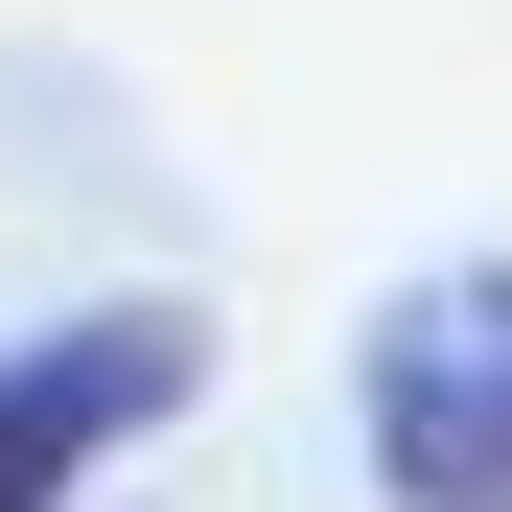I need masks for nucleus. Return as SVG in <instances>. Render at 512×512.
Returning a JSON list of instances; mask_svg holds the SVG:
<instances>
[{
    "mask_svg": "<svg viewBox=\"0 0 512 512\" xmlns=\"http://www.w3.org/2000/svg\"><path fill=\"white\" fill-rule=\"evenodd\" d=\"M350 443L396 512H512V256H443V280L373 303L350 350Z\"/></svg>",
    "mask_w": 512,
    "mask_h": 512,
    "instance_id": "obj_1",
    "label": "nucleus"
},
{
    "mask_svg": "<svg viewBox=\"0 0 512 512\" xmlns=\"http://www.w3.org/2000/svg\"><path fill=\"white\" fill-rule=\"evenodd\" d=\"M187 396H210V303H70V326H24L0 350V512H70Z\"/></svg>",
    "mask_w": 512,
    "mask_h": 512,
    "instance_id": "obj_2",
    "label": "nucleus"
}]
</instances>
